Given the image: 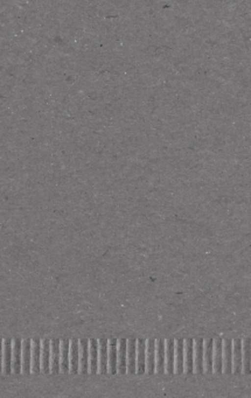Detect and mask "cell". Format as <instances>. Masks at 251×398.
<instances>
[{
  "instance_id": "6da1fadb",
  "label": "cell",
  "mask_w": 251,
  "mask_h": 398,
  "mask_svg": "<svg viewBox=\"0 0 251 398\" xmlns=\"http://www.w3.org/2000/svg\"><path fill=\"white\" fill-rule=\"evenodd\" d=\"M193 371L201 374L203 371V340L193 341Z\"/></svg>"
},
{
  "instance_id": "7a4b0ae2",
  "label": "cell",
  "mask_w": 251,
  "mask_h": 398,
  "mask_svg": "<svg viewBox=\"0 0 251 398\" xmlns=\"http://www.w3.org/2000/svg\"><path fill=\"white\" fill-rule=\"evenodd\" d=\"M222 369L226 374L232 371V341H222Z\"/></svg>"
},
{
  "instance_id": "3957f363",
  "label": "cell",
  "mask_w": 251,
  "mask_h": 398,
  "mask_svg": "<svg viewBox=\"0 0 251 398\" xmlns=\"http://www.w3.org/2000/svg\"><path fill=\"white\" fill-rule=\"evenodd\" d=\"M32 347L29 340L21 341V371L28 374L30 371V359H32Z\"/></svg>"
},
{
  "instance_id": "277c9868",
  "label": "cell",
  "mask_w": 251,
  "mask_h": 398,
  "mask_svg": "<svg viewBox=\"0 0 251 398\" xmlns=\"http://www.w3.org/2000/svg\"><path fill=\"white\" fill-rule=\"evenodd\" d=\"M88 361H89V341L79 340L78 341V371H88Z\"/></svg>"
},
{
  "instance_id": "5b68a950",
  "label": "cell",
  "mask_w": 251,
  "mask_h": 398,
  "mask_svg": "<svg viewBox=\"0 0 251 398\" xmlns=\"http://www.w3.org/2000/svg\"><path fill=\"white\" fill-rule=\"evenodd\" d=\"M154 371L161 372L165 371V341H155V357H154Z\"/></svg>"
},
{
  "instance_id": "8992f818",
  "label": "cell",
  "mask_w": 251,
  "mask_h": 398,
  "mask_svg": "<svg viewBox=\"0 0 251 398\" xmlns=\"http://www.w3.org/2000/svg\"><path fill=\"white\" fill-rule=\"evenodd\" d=\"M12 371L19 374L21 371V340H12Z\"/></svg>"
},
{
  "instance_id": "52a82bcc",
  "label": "cell",
  "mask_w": 251,
  "mask_h": 398,
  "mask_svg": "<svg viewBox=\"0 0 251 398\" xmlns=\"http://www.w3.org/2000/svg\"><path fill=\"white\" fill-rule=\"evenodd\" d=\"M116 371L126 372V340L117 341V367Z\"/></svg>"
},
{
  "instance_id": "ba28073f",
  "label": "cell",
  "mask_w": 251,
  "mask_h": 398,
  "mask_svg": "<svg viewBox=\"0 0 251 398\" xmlns=\"http://www.w3.org/2000/svg\"><path fill=\"white\" fill-rule=\"evenodd\" d=\"M232 371L235 374L242 372V340L232 341Z\"/></svg>"
},
{
  "instance_id": "9c48e42d",
  "label": "cell",
  "mask_w": 251,
  "mask_h": 398,
  "mask_svg": "<svg viewBox=\"0 0 251 398\" xmlns=\"http://www.w3.org/2000/svg\"><path fill=\"white\" fill-rule=\"evenodd\" d=\"M97 363H99V340H90L89 341L88 371H97Z\"/></svg>"
},
{
  "instance_id": "30bf717a",
  "label": "cell",
  "mask_w": 251,
  "mask_h": 398,
  "mask_svg": "<svg viewBox=\"0 0 251 398\" xmlns=\"http://www.w3.org/2000/svg\"><path fill=\"white\" fill-rule=\"evenodd\" d=\"M137 340H126V372H136Z\"/></svg>"
},
{
  "instance_id": "8fae6325",
  "label": "cell",
  "mask_w": 251,
  "mask_h": 398,
  "mask_svg": "<svg viewBox=\"0 0 251 398\" xmlns=\"http://www.w3.org/2000/svg\"><path fill=\"white\" fill-rule=\"evenodd\" d=\"M12 370V340H2V371L10 374Z\"/></svg>"
},
{
  "instance_id": "7c38bea8",
  "label": "cell",
  "mask_w": 251,
  "mask_h": 398,
  "mask_svg": "<svg viewBox=\"0 0 251 398\" xmlns=\"http://www.w3.org/2000/svg\"><path fill=\"white\" fill-rule=\"evenodd\" d=\"M154 357H155V341H146L145 348V371L151 374L154 371Z\"/></svg>"
},
{
  "instance_id": "4fadbf2b",
  "label": "cell",
  "mask_w": 251,
  "mask_h": 398,
  "mask_svg": "<svg viewBox=\"0 0 251 398\" xmlns=\"http://www.w3.org/2000/svg\"><path fill=\"white\" fill-rule=\"evenodd\" d=\"M30 347H32V359H30V371L39 372L40 369V360H41V341L32 340L30 341Z\"/></svg>"
},
{
  "instance_id": "5bb4252c",
  "label": "cell",
  "mask_w": 251,
  "mask_h": 398,
  "mask_svg": "<svg viewBox=\"0 0 251 398\" xmlns=\"http://www.w3.org/2000/svg\"><path fill=\"white\" fill-rule=\"evenodd\" d=\"M108 368V340H99V363L97 371L105 372Z\"/></svg>"
},
{
  "instance_id": "9a60e30c",
  "label": "cell",
  "mask_w": 251,
  "mask_h": 398,
  "mask_svg": "<svg viewBox=\"0 0 251 398\" xmlns=\"http://www.w3.org/2000/svg\"><path fill=\"white\" fill-rule=\"evenodd\" d=\"M174 372H183V340L174 341Z\"/></svg>"
},
{
  "instance_id": "2e32d148",
  "label": "cell",
  "mask_w": 251,
  "mask_h": 398,
  "mask_svg": "<svg viewBox=\"0 0 251 398\" xmlns=\"http://www.w3.org/2000/svg\"><path fill=\"white\" fill-rule=\"evenodd\" d=\"M145 348L146 341L137 340L136 345V372H145Z\"/></svg>"
},
{
  "instance_id": "e0dca14e",
  "label": "cell",
  "mask_w": 251,
  "mask_h": 398,
  "mask_svg": "<svg viewBox=\"0 0 251 398\" xmlns=\"http://www.w3.org/2000/svg\"><path fill=\"white\" fill-rule=\"evenodd\" d=\"M213 342L212 339L203 340V370L213 371Z\"/></svg>"
},
{
  "instance_id": "ac0fdd59",
  "label": "cell",
  "mask_w": 251,
  "mask_h": 398,
  "mask_svg": "<svg viewBox=\"0 0 251 398\" xmlns=\"http://www.w3.org/2000/svg\"><path fill=\"white\" fill-rule=\"evenodd\" d=\"M183 371L193 372V340L183 341Z\"/></svg>"
},
{
  "instance_id": "d6986e66",
  "label": "cell",
  "mask_w": 251,
  "mask_h": 398,
  "mask_svg": "<svg viewBox=\"0 0 251 398\" xmlns=\"http://www.w3.org/2000/svg\"><path fill=\"white\" fill-rule=\"evenodd\" d=\"M165 371L174 372V341H165Z\"/></svg>"
},
{
  "instance_id": "ffe728a7",
  "label": "cell",
  "mask_w": 251,
  "mask_h": 398,
  "mask_svg": "<svg viewBox=\"0 0 251 398\" xmlns=\"http://www.w3.org/2000/svg\"><path fill=\"white\" fill-rule=\"evenodd\" d=\"M117 367V340H109L108 341V368L106 371L113 372L116 371Z\"/></svg>"
},
{
  "instance_id": "44dd1931",
  "label": "cell",
  "mask_w": 251,
  "mask_h": 398,
  "mask_svg": "<svg viewBox=\"0 0 251 398\" xmlns=\"http://www.w3.org/2000/svg\"><path fill=\"white\" fill-rule=\"evenodd\" d=\"M50 341H41V360H40V369L47 372L50 369Z\"/></svg>"
},
{
  "instance_id": "7402d4cb",
  "label": "cell",
  "mask_w": 251,
  "mask_h": 398,
  "mask_svg": "<svg viewBox=\"0 0 251 398\" xmlns=\"http://www.w3.org/2000/svg\"><path fill=\"white\" fill-rule=\"evenodd\" d=\"M69 349L70 341H60V369L62 372H66L69 370Z\"/></svg>"
},
{
  "instance_id": "603a6c76",
  "label": "cell",
  "mask_w": 251,
  "mask_h": 398,
  "mask_svg": "<svg viewBox=\"0 0 251 398\" xmlns=\"http://www.w3.org/2000/svg\"><path fill=\"white\" fill-rule=\"evenodd\" d=\"M213 370L215 372L222 371V341L214 340L213 342Z\"/></svg>"
},
{
  "instance_id": "cb8c5ba5",
  "label": "cell",
  "mask_w": 251,
  "mask_h": 398,
  "mask_svg": "<svg viewBox=\"0 0 251 398\" xmlns=\"http://www.w3.org/2000/svg\"><path fill=\"white\" fill-rule=\"evenodd\" d=\"M50 371L56 372L60 369V341H50Z\"/></svg>"
},
{
  "instance_id": "d4e9b609",
  "label": "cell",
  "mask_w": 251,
  "mask_h": 398,
  "mask_svg": "<svg viewBox=\"0 0 251 398\" xmlns=\"http://www.w3.org/2000/svg\"><path fill=\"white\" fill-rule=\"evenodd\" d=\"M78 370V341H70L69 349V371L76 372Z\"/></svg>"
},
{
  "instance_id": "484cf974",
  "label": "cell",
  "mask_w": 251,
  "mask_h": 398,
  "mask_svg": "<svg viewBox=\"0 0 251 398\" xmlns=\"http://www.w3.org/2000/svg\"><path fill=\"white\" fill-rule=\"evenodd\" d=\"M242 370H246L248 372L249 370V340L248 339H244L242 340Z\"/></svg>"
},
{
  "instance_id": "4316f807",
  "label": "cell",
  "mask_w": 251,
  "mask_h": 398,
  "mask_svg": "<svg viewBox=\"0 0 251 398\" xmlns=\"http://www.w3.org/2000/svg\"><path fill=\"white\" fill-rule=\"evenodd\" d=\"M2 370V340H0V372Z\"/></svg>"
}]
</instances>
